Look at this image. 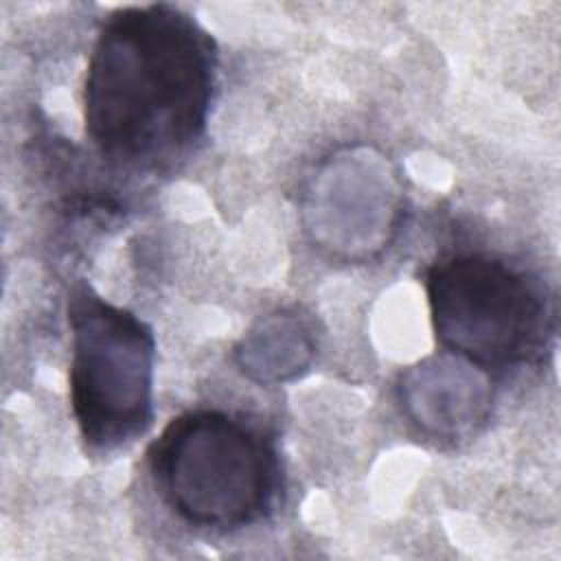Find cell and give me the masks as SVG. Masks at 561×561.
<instances>
[{
	"instance_id": "obj_1",
	"label": "cell",
	"mask_w": 561,
	"mask_h": 561,
	"mask_svg": "<svg viewBox=\"0 0 561 561\" xmlns=\"http://www.w3.org/2000/svg\"><path fill=\"white\" fill-rule=\"evenodd\" d=\"M215 81V42L188 13L171 4L123 7L90 55L85 131L116 164L167 169L202 140Z\"/></svg>"
},
{
	"instance_id": "obj_2",
	"label": "cell",
	"mask_w": 561,
	"mask_h": 561,
	"mask_svg": "<svg viewBox=\"0 0 561 561\" xmlns=\"http://www.w3.org/2000/svg\"><path fill=\"white\" fill-rule=\"evenodd\" d=\"M149 465L169 506L202 528L232 530L261 519L280 484L272 440L221 410L173 419L151 445Z\"/></svg>"
},
{
	"instance_id": "obj_3",
	"label": "cell",
	"mask_w": 561,
	"mask_h": 561,
	"mask_svg": "<svg viewBox=\"0 0 561 561\" xmlns=\"http://www.w3.org/2000/svg\"><path fill=\"white\" fill-rule=\"evenodd\" d=\"M425 287L438 342L480 370L517 366L546 344L548 298L500 259L480 252L440 256L427 270Z\"/></svg>"
},
{
	"instance_id": "obj_4",
	"label": "cell",
	"mask_w": 561,
	"mask_h": 561,
	"mask_svg": "<svg viewBox=\"0 0 561 561\" xmlns=\"http://www.w3.org/2000/svg\"><path fill=\"white\" fill-rule=\"evenodd\" d=\"M70 403L83 440L116 449L153 416V335L134 313L81 285L68 302Z\"/></svg>"
},
{
	"instance_id": "obj_5",
	"label": "cell",
	"mask_w": 561,
	"mask_h": 561,
	"mask_svg": "<svg viewBox=\"0 0 561 561\" xmlns=\"http://www.w3.org/2000/svg\"><path fill=\"white\" fill-rule=\"evenodd\" d=\"M410 416L434 434H460L486 410V383L465 362L434 357L412 368L401 383Z\"/></svg>"
},
{
	"instance_id": "obj_6",
	"label": "cell",
	"mask_w": 561,
	"mask_h": 561,
	"mask_svg": "<svg viewBox=\"0 0 561 561\" xmlns=\"http://www.w3.org/2000/svg\"><path fill=\"white\" fill-rule=\"evenodd\" d=\"M313 342L298 318L278 313L261 324L250 340H243L239 359L261 381H276L294 375L311 359Z\"/></svg>"
}]
</instances>
